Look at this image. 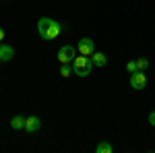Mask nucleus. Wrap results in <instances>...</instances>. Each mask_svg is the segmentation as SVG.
Instances as JSON below:
<instances>
[{"mask_svg":"<svg viewBox=\"0 0 155 153\" xmlns=\"http://www.w3.org/2000/svg\"><path fill=\"white\" fill-rule=\"evenodd\" d=\"M37 31H39V35L44 39H56L60 35V31H62V27H60L58 21H54L50 17H41L37 21Z\"/></svg>","mask_w":155,"mask_h":153,"instance_id":"f257e3e1","label":"nucleus"},{"mask_svg":"<svg viewBox=\"0 0 155 153\" xmlns=\"http://www.w3.org/2000/svg\"><path fill=\"white\" fill-rule=\"evenodd\" d=\"M93 71V62H91V56H74L72 60V72L77 77H89Z\"/></svg>","mask_w":155,"mask_h":153,"instance_id":"f03ea898","label":"nucleus"},{"mask_svg":"<svg viewBox=\"0 0 155 153\" xmlns=\"http://www.w3.org/2000/svg\"><path fill=\"white\" fill-rule=\"evenodd\" d=\"M74 56H77V48L68 44V46H62L58 50V56H56V58H58L60 64H64V62H72Z\"/></svg>","mask_w":155,"mask_h":153,"instance_id":"7ed1b4c3","label":"nucleus"},{"mask_svg":"<svg viewBox=\"0 0 155 153\" xmlns=\"http://www.w3.org/2000/svg\"><path fill=\"white\" fill-rule=\"evenodd\" d=\"M77 52L83 54V56H91V54L95 52V44H93V39H89V37H81L79 44H77Z\"/></svg>","mask_w":155,"mask_h":153,"instance_id":"20e7f679","label":"nucleus"},{"mask_svg":"<svg viewBox=\"0 0 155 153\" xmlns=\"http://www.w3.org/2000/svg\"><path fill=\"white\" fill-rule=\"evenodd\" d=\"M130 87L132 89H137V91H141L147 87V75L143 71H137V72H130Z\"/></svg>","mask_w":155,"mask_h":153,"instance_id":"39448f33","label":"nucleus"},{"mask_svg":"<svg viewBox=\"0 0 155 153\" xmlns=\"http://www.w3.org/2000/svg\"><path fill=\"white\" fill-rule=\"evenodd\" d=\"M39 128H41V120H39L37 116H27L25 118V126H23L25 132L33 135V132H37Z\"/></svg>","mask_w":155,"mask_h":153,"instance_id":"423d86ee","label":"nucleus"},{"mask_svg":"<svg viewBox=\"0 0 155 153\" xmlns=\"http://www.w3.org/2000/svg\"><path fill=\"white\" fill-rule=\"evenodd\" d=\"M15 58V50L6 44H0V62H8Z\"/></svg>","mask_w":155,"mask_h":153,"instance_id":"0eeeda50","label":"nucleus"},{"mask_svg":"<svg viewBox=\"0 0 155 153\" xmlns=\"http://www.w3.org/2000/svg\"><path fill=\"white\" fill-rule=\"evenodd\" d=\"M91 62H93V66L104 68V66L107 64V56H106V54H101V52H93V54H91Z\"/></svg>","mask_w":155,"mask_h":153,"instance_id":"6e6552de","label":"nucleus"},{"mask_svg":"<svg viewBox=\"0 0 155 153\" xmlns=\"http://www.w3.org/2000/svg\"><path fill=\"white\" fill-rule=\"evenodd\" d=\"M23 126H25V118H23V116H12V118H11V128L23 130Z\"/></svg>","mask_w":155,"mask_h":153,"instance_id":"1a4fd4ad","label":"nucleus"},{"mask_svg":"<svg viewBox=\"0 0 155 153\" xmlns=\"http://www.w3.org/2000/svg\"><path fill=\"white\" fill-rule=\"evenodd\" d=\"M95 151H97V153H112V151H114V147H112L110 143L104 141V143H99V145L95 147Z\"/></svg>","mask_w":155,"mask_h":153,"instance_id":"9d476101","label":"nucleus"},{"mask_svg":"<svg viewBox=\"0 0 155 153\" xmlns=\"http://www.w3.org/2000/svg\"><path fill=\"white\" fill-rule=\"evenodd\" d=\"M71 72H72V62H64L60 66V77H68Z\"/></svg>","mask_w":155,"mask_h":153,"instance_id":"9b49d317","label":"nucleus"},{"mask_svg":"<svg viewBox=\"0 0 155 153\" xmlns=\"http://www.w3.org/2000/svg\"><path fill=\"white\" fill-rule=\"evenodd\" d=\"M137 68H139V71H147V68H149V60L147 58H139L137 60Z\"/></svg>","mask_w":155,"mask_h":153,"instance_id":"f8f14e48","label":"nucleus"},{"mask_svg":"<svg viewBox=\"0 0 155 153\" xmlns=\"http://www.w3.org/2000/svg\"><path fill=\"white\" fill-rule=\"evenodd\" d=\"M126 71H128V72H137V71H139V68H137V60L126 62Z\"/></svg>","mask_w":155,"mask_h":153,"instance_id":"ddd939ff","label":"nucleus"},{"mask_svg":"<svg viewBox=\"0 0 155 153\" xmlns=\"http://www.w3.org/2000/svg\"><path fill=\"white\" fill-rule=\"evenodd\" d=\"M149 124H151V126H155V112H151V114H149Z\"/></svg>","mask_w":155,"mask_h":153,"instance_id":"4468645a","label":"nucleus"},{"mask_svg":"<svg viewBox=\"0 0 155 153\" xmlns=\"http://www.w3.org/2000/svg\"><path fill=\"white\" fill-rule=\"evenodd\" d=\"M2 39H4V29L0 27V44H2Z\"/></svg>","mask_w":155,"mask_h":153,"instance_id":"2eb2a0df","label":"nucleus"}]
</instances>
